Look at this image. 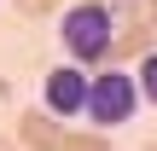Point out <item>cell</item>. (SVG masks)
Listing matches in <instances>:
<instances>
[{
	"instance_id": "1",
	"label": "cell",
	"mask_w": 157,
	"mask_h": 151,
	"mask_svg": "<svg viewBox=\"0 0 157 151\" xmlns=\"http://www.w3.org/2000/svg\"><path fill=\"white\" fill-rule=\"evenodd\" d=\"M117 23H122V17H117V6H105V0H76V6H64V17H58L64 58H70V64H82V70L111 64Z\"/></svg>"
},
{
	"instance_id": "2",
	"label": "cell",
	"mask_w": 157,
	"mask_h": 151,
	"mask_svg": "<svg viewBox=\"0 0 157 151\" xmlns=\"http://www.w3.org/2000/svg\"><path fill=\"white\" fill-rule=\"evenodd\" d=\"M134 111H140L134 70H122V64H99V70H87V105H82V122H93L99 134H111V128L134 122Z\"/></svg>"
},
{
	"instance_id": "3",
	"label": "cell",
	"mask_w": 157,
	"mask_h": 151,
	"mask_svg": "<svg viewBox=\"0 0 157 151\" xmlns=\"http://www.w3.org/2000/svg\"><path fill=\"white\" fill-rule=\"evenodd\" d=\"M87 105V70L82 64H52L41 76V111L58 116V122H76Z\"/></svg>"
},
{
	"instance_id": "4",
	"label": "cell",
	"mask_w": 157,
	"mask_h": 151,
	"mask_svg": "<svg viewBox=\"0 0 157 151\" xmlns=\"http://www.w3.org/2000/svg\"><path fill=\"white\" fill-rule=\"evenodd\" d=\"M17 140H23L29 151H58L64 122H58V116H47L41 105H35V111H17Z\"/></svg>"
},
{
	"instance_id": "5",
	"label": "cell",
	"mask_w": 157,
	"mask_h": 151,
	"mask_svg": "<svg viewBox=\"0 0 157 151\" xmlns=\"http://www.w3.org/2000/svg\"><path fill=\"white\" fill-rule=\"evenodd\" d=\"M157 41H151V29H140V23H117V41H111V64H140L146 52H151Z\"/></svg>"
},
{
	"instance_id": "6",
	"label": "cell",
	"mask_w": 157,
	"mask_h": 151,
	"mask_svg": "<svg viewBox=\"0 0 157 151\" xmlns=\"http://www.w3.org/2000/svg\"><path fill=\"white\" fill-rule=\"evenodd\" d=\"M58 151H111V140H105L99 128H64Z\"/></svg>"
},
{
	"instance_id": "7",
	"label": "cell",
	"mask_w": 157,
	"mask_h": 151,
	"mask_svg": "<svg viewBox=\"0 0 157 151\" xmlns=\"http://www.w3.org/2000/svg\"><path fill=\"white\" fill-rule=\"evenodd\" d=\"M134 87H140V105H157V47L134 64Z\"/></svg>"
},
{
	"instance_id": "8",
	"label": "cell",
	"mask_w": 157,
	"mask_h": 151,
	"mask_svg": "<svg viewBox=\"0 0 157 151\" xmlns=\"http://www.w3.org/2000/svg\"><path fill=\"white\" fill-rule=\"evenodd\" d=\"M17 12H23V17H52L58 0H17Z\"/></svg>"
},
{
	"instance_id": "9",
	"label": "cell",
	"mask_w": 157,
	"mask_h": 151,
	"mask_svg": "<svg viewBox=\"0 0 157 151\" xmlns=\"http://www.w3.org/2000/svg\"><path fill=\"white\" fill-rule=\"evenodd\" d=\"M140 151H157V134H151V140H146V145H140Z\"/></svg>"
},
{
	"instance_id": "10",
	"label": "cell",
	"mask_w": 157,
	"mask_h": 151,
	"mask_svg": "<svg viewBox=\"0 0 157 151\" xmlns=\"http://www.w3.org/2000/svg\"><path fill=\"white\" fill-rule=\"evenodd\" d=\"M0 151H17V145H12V140H0Z\"/></svg>"
},
{
	"instance_id": "11",
	"label": "cell",
	"mask_w": 157,
	"mask_h": 151,
	"mask_svg": "<svg viewBox=\"0 0 157 151\" xmlns=\"http://www.w3.org/2000/svg\"><path fill=\"white\" fill-rule=\"evenodd\" d=\"M146 6H151V12H157V0H146Z\"/></svg>"
},
{
	"instance_id": "12",
	"label": "cell",
	"mask_w": 157,
	"mask_h": 151,
	"mask_svg": "<svg viewBox=\"0 0 157 151\" xmlns=\"http://www.w3.org/2000/svg\"><path fill=\"white\" fill-rule=\"evenodd\" d=\"M105 6H117V0H105Z\"/></svg>"
}]
</instances>
